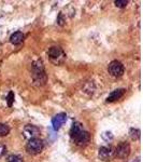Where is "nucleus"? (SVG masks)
<instances>
[{
    "instance_id": "obj_5",
    "label": "nucleus",
    "mask_w": 143,
    "mask_h": 162,
    "mask_svg": "<svg viewBox=\"0 0 143 162\" xmlns=\"http://www.w3.org/2000/svg\"><path fill=\"white\" fill-rule=\"evenodd\" d=\"M108 70H109V73H110L111 76L117 78L123 76V73L125 71V68H124V65L119 61H112L109 64Z\"/></svg>"
},
{
    "instance_id": "obj_4",
    "label": "nucleus",
    "mask_w": 143,
    "mask_h": 162,
    "mask_svg": "<svg viewBox=\"0 0 143 162\" xmlns=\"http://www.w3.org/2000/svg\"><path fill=\"white\" fill-rule=\"evenodd\" d=\"M98 157L104 162L112 161L115 158L114 148H112L111 146H102L98 149Z\"/></svg>"
},
{
    "instance_id": "obj_15",
    "label": "nucleus",
    "mask_w": 143,
    "mask_h": 162,
    "mask_svg": "<svg viewBox=\"0 0 143 162\" xmlns=\"http://www.w3.org/2000/svg\"><path fill=\"white\" fill-rule=\"evenodd\" d=\"M7 162H24V160L18 154H10L7 158Z\"/></svg>"
},
{
    "instance_id": "obj_13",
    "label": "nucleus",
    "mask_w": 143,
    "mask_h": 162,
    "mask_svg": "<svg viewBox=\"0 0 143 162\" xmlns=\"http://www.w3.org/2000/svg\"><path fill=\"white\" fill-rule=\"evenodd\" d=\"M10 133V128L5 123H0V137L7 136Z\"/></svg>"
},
{
    "instance_id": "obj_7",
    "label": "nucleus",
    "mask_w": 143,
    "mask_h": 162,
    "mask_svg": "<svg viewBox=\"0 0 143 162\" xmlns=\"http://www.w3.org/2000/svg\"><path fill=\"white\" fill-rule=\"evenodd\" d=\"M72 141H73L77 145L84 146L90 141V134L88 133L87 131H85V130H82L80 133H78L73 138H72Z\"/></svg>"
},
{
    "instance_id": "obj_6",
    "label": "nucleus",
    "mask_w": 143,
    "mask_h": 162,
    "mask_svg": "<svg viewBox=\"0 0 143 162\" xmlns=\"http://www.w3.org/2000/svg\"><path fill=\"white\" fill-rule=\"evenodd\" d=\"M115 157H119V159H126L130 154V145L127 142L119 143L117 147L114 149Z\"/></svg>"
},
{
    "instance_id": "obj_9",
    "label": "nucleus",
    "mask_w": 143,
    "mask_h": 162,
    "mask_svg": "<svg viewBox=\"0 0 143 162\" xmlns=\"http://www.w3.org/2000/svg\"><path fill=\"white\" fill-rule=\"evenodd\" d=\"M23 133H24L25 137L27 138H35L37 137L38 134H40V130L39 128H37L36 126H33V124H27V126H24L23 129Z\"/></svg>"
},
{
    "instance_id": "obj_18",
    "label": "nucleus",
    "mask_w": 143,
    "mask_h": 162,
    "mask_svg": "<svg viewBox=\"0 0 143 162\" xmlns=\"http://www.w3.org/2000/svg\"><path fill=\"white\" fill-rule=\"evenodd\" d=\"M7 100H8V106L9 107H11L12 104H13V102H14V93H13L12 91H11V92H9Z\"/></svg>"
},
{
    "instance_id": "obj_20",
    "label": "nucleus",
    "mask_w": 143,
    "mask_h": 162,
    "mask_svg": "<svg viewBox=\"0 0 143 162\" xmlns=\"http://www.w3.org/2000/svg\"><path fill=\"white\" fill-rule=\"evenodd\" d=\"M5 151H7V147H5V145H3V144L0 143V158L3 157L4 154H5Z\"/></svg>"
},
{
    "instance_id": "obj_10",
    "label": "nucleus",
    "mask_w": 143,
    "mask_h": 162,
    "mask_svg": "<svg viewBox=\"0 0 143 162\" xmlns=\"http://www.w3.org/2000/svg\"><path fill=\"white\" fill-rule=\"evenodd\" d=\"M124 94H125V89H116V90H114V91H112V92L109 94V96L106 97V102L111 103V102L117 101V100H119V98H121V97H122Z\"/></svg>"
},
{
    "instance_id": "obj_11",
    "label": "nucleus",
    "mask_w": 143,
    "mask_h": 162,
    "mask_svg": "<svg viewBox=\"0 0 143 162\" xmlns=\"http://www.w3.org/2000/svg\"><path fill=\"white\" fill-rule=\"evenodd\" d=\"M23 40H24V34L20 32H14V34H12L11 37H10V42H11L12 45H15L22 43Z\"/></svg>"
},
{
    "instance_id": "obj_3",
    "label": "nucleus",
    "mask_w": 143,
    "mask_h": 162,
    "mask_svg": "<svg viewBox=\"0 0 143 162\" xmlns=\"http://www.w3.org/2000/svg\"><path fill=\"white\" fill-rule=\"evenodd\" d=\"M43 147H44V145H43L42 139L35 137V138H30L28 141L27 145H26V150L30 154H38L42 151Z\"/></svg>"
},
{
    "instance_id": "obj_8",
    "label": "nucleus",
    "mask_w": 143,
    "mask_h": 162,
    "mask_svg": "<svg viewBox=\"0 0 143 162\" xmlns=\"http://www.w3.org/2000/svg\"><path fill=\"white\" fill-rule=\"evenodd\" d=\"M67 121V115L65 113H57L56 116H54V118L52 119V126L53 129L55 131H58L61 126H64V123Z\"/></svg>"
},
{
    "instance_id": "obj_14",
    "label": "nucleus",
    "mask_w": 143,
    "mask_h": 162,
    "mask_svg": "<svg viewBox=\"0 0 143 162\" xmlns=\"http://www.w3.org/2000/svg\"><path fill=\"white\" fill-rule=\"evenodd\" d=\"M129 136H130L131 139L134 141H138L140 138V130L139 129H130L129 131Z\"/></svg>"
},
{
    "instance_id": "obj_17",
    "label": "nucleus",
    "mask_w": 143,
    "mask_h": 162,
    "mask_svg": "<svg viewBox=\"0 0 143 162\" xmlns=\"http://www.w3.org/2000/svg\"><path fill=\"white\" fill-rule=\"evenodd\" d=\"M101 136L104 141H106V142H109V141H112V139H113V135H112L111 132H104V133H102Z\"/></svg>"
},
{
    "instance_id": "obj_19",
    "label": "nucleus",
    "mask_w": 143,
    "mask_h": 162,
    "mask_svg": "<svg viewBox=\"0 0 143 162\" xmlns=\"http://www.w3.org/2000/svg\"><path fill=\"white\" fill-rule=\"evenodd\" d=\"M65 22H66V20H65V17H64V14H62V13H59L57 17V24L62 26V25L65 24Z\"/></svg>"
},
{
    "instance_id": "obj_2",
    "label": "nucleus",
    "mask_w": 143,
    "mask_h": 162,
    "mask_svg": "<svg viewBox=\"0 0 143 162\" xmlns=\"http://www.w3.org/2000/svg\"><path fill=\"white\" fill-rule=\"evenodd\" d=\"M47 55L51 62L56 65L61 64L66 60V54L60 47H51L47 51Z\"/></svg>"
},
{
    "instance_id": "obj_12",
    "label": "nucleus",
    "mask_w": 143,
    "mask_h": 162,
    "mask_svg": "<svg viewBox=\"0 0 143 162\" xmlns=\"http://www.w3.org/2000/svg\"><path fill=\"white\" fill-rule=\"evenodd\" d=\"M82 130L84 129H83L81 123L80 122H74L73 124H72V126H71V130H70V136H71V138H73L77 134L81 132Z\"/></svg>"
},
{
    "instance_id": "obj_16",
    "label": "nucleus",
    "mask_w": 143,
    "mask_h": 162,
    "mask_svg": "<svg viewBox=\"0 0 143 162\" xmlns=\"http://www.w3.org/2000/svg\"><path fill=\"white\" fill-rule=\"evenodd\" d=\"M114 3L117 8H125L128 3V1L127 0H116V1H114Z\"/></svg>"
},
{
    "instance_id": "obj_1",
    "label": "nucleus",
    "mask_w": 143,
    "mask_h": 162,
    "mask_svg": "<svg viewBox=\"0 0 143 162\" xmlns=\"http://www.w3.org/2000/svg\"><path fill=\"white\" fill-rule=\"evenodd\" d=\"M31 76H33V83L37 86L44 85L47 77L44 70V65L41 60H37L31 64Z\"/></svg>"
}]
</instances>
